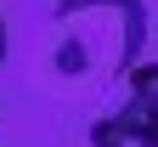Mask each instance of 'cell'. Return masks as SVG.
<instances>
[{
	"label": "cell",
	"mask_w": 158,
	"mask_h": 147,
	"mask_svg": "<svg viewBox=\"0 0 158 147\" xmlns=\"http://www.w3.org/2000/svg\"><path fill=\"white\" fill-rule=\"evenodd\" d=\"M147 45V6L141 0H62L56 11V68L96 74L118 68L130 74Z\"/></svg>",
	"instance_id": "obj_1"
},
{
	"label": "cell",
	"mask_w": 158,
	"mask_h": 147,
	"mask_svg": "<svg viewBox=\"0 0 158 147\" xmlns=\"http://www.w3.org/2000/svg\"><path fill=\"white\" fill-rule=\"evenodd\" d=\"M124 79H130V102H124L118 113H130L141 130L158 136V62H135Z\"/></svg>",
	"instance_id": "obj_2"
},
{
	"label": "cell",
	"mask_w": 158,
	"mask_h": 147,
	"mask_svg": "<svg viewBox=\"0 0 158 147\" xmlns=\"http://www.w3.org/2000/svg\"><path fill=\"white\" fill-rule=\"evenodd\" d=\"M0 62H6V17H0Z\"/></svg>",
	"instance_id": "obj_4"
},
{
	"label": "cell",
	"mask_w": 158,
	"mask_h": 147,
	"mask_svg": "<svg viewBox=\"0 0 158 147\" xmlns=\"http://www.w3.org/2000/svg\"><path fill=\"white\" fill-rule=\"evenodd\" d=\"M90 147H158V136L141 130L130 113H107V119L90 124Z\"/></svg>",
	"instance_id": "obj_3"
}]
</instances>
